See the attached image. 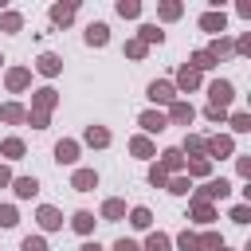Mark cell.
Here are the masks:
<instances>
[{"label":"cell","instance_id":"obj_1","mask_svg":"<svg viewBox=\"0 0 251 251\" xmlns=\"http://www.w3.org/2000/svg\"><path fill=\"white\" fill-rule=\"evenodd\" d=\"M227 196H231V180L227 176H208V180L192 184V192H188V200H200V204H220Z\"/></svg>","mask_w":251,"mask_h":251},{"label":"cell","instance_id":"obj_2","mask_svg":"<svg viewBox=\"0 0 251 251\" xmlns=\"http://www.w3.org/2000/svg\"><path fill=\"white\" fill-rule=\"evenodd\" d=\"M204 157H208L212 165L235 157V137H231V133H208V137H204Z\"/></svg>","mask_w":251,"mask_h":251},{"label":"cell","instance_id":"obj_3","mask_svg":"<svg viewBox=\"0 0 251 251\" xmlns=\"http://www.w3.org/2000/svg\"><path fill=\"white\" fill-rule=\"evenodd\" d=\"M204 90H208V106L231 110V102H235V82H231V78H208Z\"/></svg>","mask_w":251,"mask_h":251},{"label":"cell","instance_id":"obj_4","mask_svg":"<svg viewBox=\"0 0 251 251\" xmlns=\"http://www.w3.org/2000/svg\"><path fill=\"white\" fill-rule=\"evenodd\" d=\"M145 98H149V106L153 110H165L169 102H176L180 94H176V86L169 82V78H153L149 86H145Z\"/></svg>","mask_w":251,"mask_h":251},{"label":"cell","instance_id":"obj_5","mask_svg":"<svg viewBox=\"0 0 251 251\" xmlns=\"http://www.w3.org/2000/svg\"><path fill=\"white\" fill-rule=\"evenodd\" d=\"M196 27L204 31V35H227V12L224 8H204L200 12V20H196Z\"/></svg>","mask_w":251,"mask_h":251},{"label":"cell","instance_id":"obj_6","mask_svg":"<svg viewBox=\"0 0 251 251\" xmlns=\"http://www.w3.org/2000/svg\"><path fill=\"white\" fill-rule=\"evenodd\" d=\"M173 86H176V94H196L200 86H204V75L200 71H192L188 63H180L176 71H173V78H169Z\"/></svg>","mask_w":251,"mask_h":251},{"label":"cell","instance_id":"obj_7","mask_svg":"<svg viewBox=\"0 0 251 251\" xmlns=\"http://www.w3.org/2000/svg\"><path fill=\"white\" fill-rule=\"evenodd\" d=\"M51 157H55V165L78 169V157H82V145H78V137H59V141H55V149H51Z\"/></svg>","mask_w":251,"mask_h":251},{"label":"cell","instance_id":"obj_8","mask_svg":"<svg viewBox=\"0 0 251 251\" xmlns=\"http://www.w3.org/2000/svg\"><path fill=\"white\" fill-rule=\"evenodd\" d=\"M59 102H63V94H59V90L47 82V86H35V90H31V106H27V110H39V114H55V110H59Z\"/></svg>","mask_w":251,"mask_h":251},{"label":"cell","instance_id":"obj_9","mask_svg":"<svg viewBox=\"0 0 251 251\" xmlns=\"http://www.w3.org/2000/svg\"><path fill=\"white\" fill-rule=\"evenodd\" d=\"M78 145H86V149H110V145H114V133H110V126H102V122H90V126L82 129Z\"/></svg>","mask_w":251,"mask_h":251},{"label":"cell","instance_id":"obj_10","mask_svg":"<svg viewBox=\"0 0 251 251\" xmlns=\"http://www.w3.org/2000/svg\"><path fill=\"white\" fill-rule=\"evenodd\" d=\"M75 16H78V0H55V4L47 8L51 27H71V24H75Z\"/></svg>","mask_w":251,"mask_h":251},{"label":"cell","instance_id":"obj_11","mask_svg":"<svg viewBox=\"0 0 251 251\" xmlns=\"http://www.w3.org/2000/svg\"><path fill=\"white\" fill-rule=\"evenodd\" d=\"M4 86H8V94H24V90H31V67H24V63L4 67Z\"/></svg>","mask_w":251,"mask_h":251},{"label":"cell","instance_id":"obj_12","mask_svg":"<svg viewBox=\"0 0 251 251\" xmlns=\"http://www.w3.org/2000/svg\"><path fill=\"white\" fill-rule=\"evenodd\" d=\"M165 118H169V126H184V129H188V126L196 122V106H192L188 98H176V102L165 106Z\"/></svg>","mask_w":251,"mask_h":251},{"label":"cell","instance_id":"obj_13","mask_svg":"<svg viewBox=\"0 0 251 251\" xmlns=\"http://www.w3.org/2000/svg\"><path fill=\"white\" fill-rule=\"evenodd\" d=\"M137 126H141V133H145V137H157V133H165V129H169V118H165V110H153V106H149V110H141V114H137Z\"/></svg>","mask_w":251,"mask_h":251},{"label":"cell","instance_id":"obj_14","mask_svg":"<svg viewBox=\"0 0 251 251\" xmlns=\"http://www.w3.org/2000/svg\"><path fill=\"white\" fill-rule=\"evenodd\" d=\"M82 43L94 47V51H102V47L110 43V24H106V20H90V24L82 27Z\"/></svg>","mask_w":251,"mask_h":251},{"label":"cell","instance_id":"obj_15","mask_svg":"<svg viewBox=\"0 0 251 251\" xmlns=\"http://www.w3.org/2000/svg\"><path fill=\"white\" fill-rule=\"evenodd\" d=\"M184 220H192L196 227H212L216 220H220V208L216 204H200V200H188V216Z\"/></svg>","mask_w":251,"mask_h":251},{"label":"cell","instance_id":"obj_16","mask_svg":"<svg viewBox=\"0 0 251 251\" xmlns=\"http://www.w3.org/2000/svg\"><path fill=\"white\" fill-rule=\"evenodd\" d=\"M35 224H39V235L63 231V212H59L55 204H39V208H35Z\"/></svg>","mask_w":251,"mask_h":251},{"label":"cell","instance_id":"obj_17","mask_svg":"<svg viewBox=\"0 0 251 251\" xmlns=\"http://www.w3.org/2000/svg\"><path fill=\"white\" fill-rule=\"evenodd\" d=\"M71 231L75 235H82V239H94V227H98V216L90 212V208H78V212H71Z\"/></svg>","mask_w":251,"mask_h":251},{"label":"cell","instance_id":"obj_18","mask_svg":"<svg viewBox=\"0 0 251 251\" xmlns=\"http://www.w3.org/2000/svg\"><path fill=\"white\" fill-rule=\"evenodd\" d=\"M31 71H35V75H43V78H59V75H63V55H55V51H43V55H35Z\"/></svg>","mask_w":251,"mask_h":251},{"label":"cell","instance_id":"obj_19","mask_svg":"<svg viewBox=\"0 0 251 251\" xmlns=\"http://www.w3.org/2000/svg\"><path fill=\"white\" fill-rule=\"evenodd\" d=\"M126 149H129V157H137V161H157V141L145 137V133H133V137L126 141Z\"/></svg>","mask_w":251,"mask_h":251},{"label":"cell","instance_id":"obj_20","mask_svg":"<svg viewBox=\"0 0 251 251\" xmlns=\"http://www.w3.org/2000/svg\"><path fill=\"white\" fill-rule=\"evenodd\" d=\"M98 180H102V176H98V169H90V165H78V169L71 173V188H75V192H94Z\"/></svg>","mask_w":251,"mask_h":251},{"label":"cell","instance_id":"obj_21","mask_svg":"<svg viewBox=\"0 0 251 251\" xmlns=\"http://www.w3.org/2000/svg\"><path fill=\"white\" fill-rule=\"evenodd\" d=\"M8 188H12L16 200H35V196H39V176H35V173H31V176H27V173H24V176H12Z\"/></svg>","mask_w":251,"mask_h":251},{"label":"cell","instance_id":"obj_22","mask_svg":"<svg viewBox=\"0 0 251 251\" xmlns=\"http://www.w3.org/2000/svg\"><path fill=\"white\" fill-rule=\"evenodd\" d=\"M126 212H129V208H126L122 196H106L102 208H98V220H102V224H118V220H126Z\"/></svg>","mask_w":251,"mask_h":251},{"label":"cell","instance_id":"obj_23","mask_svg":"<svg viewBox=\"0 0 251 251\" xmlns=\"http://www.w3.org/2000/svg\"><path fill=\"white\" fill-rule=\"evenodd\" d=\"M24 153H27V141H24L20 133H8V137L0 141V161H4V165H12V161H20Z\"/></svg>","mask_w":251,"mask_h":251},{"label":"cell","instance_id":"obj_24","mask_svg":"<svg viewBox=\"0 0 251 251\" xmlns=\"http://www.w3.org/2000/svg\"><path fill=\"white\" fill-rule=\"evenodd\" d=\"M157 165H161L169 176H176V173H184V153H180L176 145H169V149H161V153H157Z\"/></svg>","mask_w":251,"mask_h":251},{"label":"cell","instance_id":"obj_25","mask_svg":"<svg viewBox=\"0 0 251 251\" xmlns=\"http://www.w3.org/2000/svg\"><path fill=\"white\" fill-rule=\"evenodd\" d=\"M184 176L188 180H208V176H216V165L208 157H188L184 161Z\"/></svg>","mask_w":251,"mask_h":251},{"label":"cell","instance_id":"obj_26","mask_svg":"<svg viewBox=\"0 0 251 251\" xmlns=\"http://www.w3.org/2000/svg\"><path fill=\"white\" fill-rule=\"evenodd\" d=\"M0 122H4V126H24V122H27V106L16 102V98L0 102Z\"/></svg>","mask_w":251,"mask_h":251},{"label":"cell","instance_id":"obj_27","mask_svg":"<svg viewBox=\"0 0 251 251\" xmlns=\"http://www.w3.org/2000/svg\"><path fill=\"white\" fill-rule=\"evenodd\" d=\"M208 55H212L216 63L231 59V55H235V35H231V31H227V35H216V39L208 43Z\"/></svg>","mask_w":251,"mask_h":251},{"label":"cell","instance_id":"obj_28","mask_svg":"<svg viewBox=\"0 0 251 251\" xmlns=\"http://www.w3.org/2000/svg\"><path fill=\"white\" fill-rule=\"evenodd\" d=\"M126 220H129L133 231H153V212H149L145 204H133V208L126 212Z\"/></svg>","mask_w":251,"mask_h":251},{"label":"cell","instance_id":"obj_29","mask_svg":"<svg viewBox=\"0 0 251 251\" xmlns=\"http://www.w3.org/2000/svg\"><path fill=\"white\" fill-rule=\"evenodd\" d=\"M196 247L200 251H220V247H227V239H224L220 227H204V231H196Z\"/></svg>","mask_w":251,"mask_h":251},{"label":"cell","instance_id":"obj_30","mask_svg":"<svg viewBox=\"0 0 251 251\" xmlns=\"http://www.w3.org/2000/svg\"><path fill=\"white\" fill-rule=\"evenodd\" d=\"M180 16H184V4H180V0H161V4H157V27H161V24H176Z\"/></svg>","mask_w":251,"mask_h":251},{"label":"cell","instance_id":"obj_31","mask_svg":"<svg viewBox=\"0 0 251 251\" xmlns=\"http://www.w3.org/2000/svg\"><path fill=\"white\" fill-rule=\"evenodd\" d=\"M0 31L20 35V31H24V12H16V8H0Z\"/></svg>","mask_w":251,"mask_h":251},{"label":"cell","instance_id":"obj_32","mask_svg":"<svg viewBox=\"0 0 251 251\" xmlns=\"http://www.w3.org/2000/svg\"><path fill=\"white\" fill-rule=\"evenodd\" d=\"M141 251H173V235L169 231H145V243H141Z\"/></svg>","mask_w":251,"mask_h":251},{"label":"cell","instance_id":"obj_33","mask_svg":"<svg viewBox=\"0 0 251 251\" xmlns=\"http://www.w3.org/2000/svg\"><path fill=\"white\" fill-rule=\"evenodd\" d=\"M133 39H141L145 47H161V43H165V27H157V24H141Z\"/></svg>","mask_w":251,"mask_h":251},{"label":"cell","instance_id":"obj_34","mask_svg":"<svg viewBox=\"0 0 251 251\" xmlns=\"http://www.w3.org/2000/svg\"><path fill=\"white\" fill-rule=\"evenodd\" d=\"M188 67H192V71H200V75H208V71H216L220 63L208 55V47H196V51L188 55Z\"/></svg>","mask_w":251,"mask_h":251},{"label":"cell","instance_id":"obj_35","mask_svg":"<svg viewBox=\"0 0 251 251\" xmlns=\"http://www.w3.org/2000/svg\"><path fill=\"white\" fill-rule=\"evenodd\" d=\"M227 133L235 137V133H251V114L247 110H231L227 114Z\"/></svg>","mask_w":251,"mask_h":251},{"label":"cell","instance_id":"obj_36","mask_svg":"<svg viewBox=\"0 0 251 251\" xmlns=\"http://www.w3.org/2000/svg\"><path fill=\"white\" fill-rule=\"evenodd\" d=\"M176 149L184 153V161H188V157H204V133H184V141H180Z\"/></svg>","mask_w":251,"mask_h":251},{"label":"cell","instance_id":"obj_37","mask_svg":"<svg viewBox=\"0 0 251 251\" xmlns=\"http://www.w3.org/2000/svg\"><path fill=\"white\" fill-rule=\"evenodd\" d=\"M122 55H126V59H133V63H141V59L149 55V47H145L141 39H133V35H129V39L122 43Z\"/></svg>","mask_w":251,"mask_h":251},{"label":"cell","instance_id":"obj_38","mask_svg":"<svg viewBox=\"0 0 251 251\" xmlns=\"http://www.w3.org/2000/svg\"><path fill=\"white\" fill-rule=\"evenodd\" d=\"M114 12H118L122 20H141V0H118Z\"/></svg>","mask_w":251,"mask_h":251},{"label":"cell","instance_id":"obj_39","mask_svg":"<svg viewBox=\"0 0 251 251\" xmlns=\"http://www.w3.org/2000/svg\"><path fill=\"white\" fill-rule=\"evenodd\" d=\"M165 192H173V196H188V192H192V180H188L184 173H176V176H169Z\"/></svg>","mask_w":251,"mask_h":251},{"label":"cell","instance_id":"obj_40","mask_svg":"<svg viewBox=\"0 0 251 251\" xmlns=\"http://www.w3.org/2000/svg\"><path fill=\"white\" fill-rule=\"evenodd\" d=\"M227 220H231V224H239V227H247V224H251V204H243V200H239V204H231V208H227Z\"/></svg>","mask_w":251,"mask_h":251},{"label":"cell","instance_id":"obj_41","mask_svg":"<svg viewBox=\"0 0 251 251\" xmlns=\"http://www.w3.org/2000/svg\"><path fill=\"white\" fill-rule=\"evenodd\" d=\"M173 247H176V251H200V247H196V231H192V227L176 231V235H173Z\"/></svg>","mask_w":251,"mask_h":251},{"label":"cell","instance_id":"obj_42","mask_svg":"<svg viewBox=\"0 0 251 251\" xmlns=\"http://www.w3.org/2000/svg\"><path fill=\"white\" fill-rule=\"evenodd\" d=\"M20 224V208L16 204H0V231H12Z\"/></svg>","mask_w":251,"mask_h":251},{"label":"cell","instance_id":"obj_43","mask_svg":"<svg viewBox=\"0 0 251 251\" xmlns=\"http://www.w3.org/2000/svg\"><path fill=\"white\" fill-rule=\"evenodd\" d=\"M196 114H204V122H212V126H227V114H231V110H224V106H204V110H196Z\"/></svg>","mask_w":251,"mask_h":251},{"label":"cell","instance_id":"obj_44","mask_svg":"<svg viewBox=\"0 0 251 251\" xmlns=\"http://www.w3.org/2000/svg\"><path fill=\"white\" fill-rule=\"evenodd\" d=\"M145 180H149L153 188H165V184H169V173H165L157 161H149V169H145Z\"/></svg>","mask_w":251,"mask_h":251},{"label":"cell","instance_id":"obj_45","mask_svg":"<svg viewBox=\"0 0 251 251\" xmlns=\"http://www.w3.org/2000/svg\"><path fill=\"white\" fill-rule=\"evenodd\" d=\"M235 176L247 184L251 180V153H235Z\"/></svg>","mask_w":251,"mask_h":251},{"label":"cell","instance_id":"obj_46","mask_svg":"<svg viewBox=\"0 0 251 251\" xmlns=\"http://www.w3.org/2000/svg\"><path fill=\"white\" fill-rule=\"evenodd\" d=\"M20 251H51V247H47V235H24Z\"/></svg>","mask_w":251,"mask_h":251},{"label":"cell","instance_id":"obj_47","mask_svg":"<svg viewBox=\"0 0 251 251\" xmlns=\"http://www.w3.org/2000/svg\"><path fill=\"white\" fill-rule=\"evenodd\" d=\"M24 126H31V129H51V114H39V110H27V122Z\"/></svg>","mask_w":251,"mask_h":251},{"label":"cell","instance_id":"obj_48","mask_svg":"<svg viewBox=\"0 0 251 251\" xmlns=\"http://www.w3.org/2000/svg\"><path fill=\"white\" fill-rule=\"evenodd\" d=\"M235 55H239V59H247V55H251V31H243V35L235 39Z\"/></svg>","mask_w":251,"mask_h":251},{"label":"cell","instance_id":"obj_49","mask_svg":"<svg viewBox=\"0 0 251 251\" xmlns=\"http://www.w3.org/2000/svg\"><path fill=\"white\" fill-rule=\"evenodd\" d=\"M110 251H141V243L137 239H129V235H122V239H114V247Z\"/></svg>","mask_w":251,"mask_h":251},{"label":"cell","instance_id":"obj_50","mask_svg":"<svg viewBox=\"0 0 251 251\" xmlns=\"http://www.w3.org/2000/svg\"><path fill=\"white\" fill-rule=\"evenodd\" d=\"M12 176H16V173H12V165H4V161H0V188H8V184H12Z\"/></svg>","mask_w":251,"mask_h":251},{"label":"cell","instance_id":"obj_51","mask_svg":"<svg viewBox=\"0 0 251 251\" xmlns=\"http://www.w3.org/2000/svg\"><path fill=\"white\" fill-rule=\"evenodd\" d=\"M235 16H239V20H251V4L239 0V4H235Z\"/></svg>","mask_w":251,"mask_h":251},{"label":"cell","instance_id":"obj_52","mask_svg":"<svg viewBox=\"0 0 251 251\" xmlns=\"http://www.w3.org/2000/svg\"><path fill=\"white\" fill-rule=\"evenodd\" d=\"M78 251H106V247H102L98 239H82V247H78Z\"/></svg>","mask_w":251,"mask_h":251},{"label":"cell","instance_id":"obj_53","mask_svg":"<svg viewBox=\"0 0 251 251\" xmlns=\"http://www.w3.org/2000/svg\"><path fill=\"white\" fill-rule=\"evenodd\" d=\"M4 63H8V59H4V51H0V71H4Z\"/></svg>","mask_w":251,"mask_h":251},{"label":"cell","instance_id":"obj_54","mask_svg":"<svg viewBox=\"0 0 251 251\" xmlns=\"http://www.w3.org/2000/svg\"><path fill=\"white\" fill-rule=\"evenodd\" d=\"M220 251H239V247H220Z\"/></svg>","mask_w":251,"mask_h":251}]
</instances>
